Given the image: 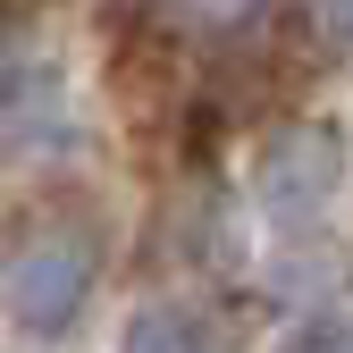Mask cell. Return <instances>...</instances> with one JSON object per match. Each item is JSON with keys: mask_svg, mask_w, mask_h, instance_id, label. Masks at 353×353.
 I'll return each instance as SVG.
<instances>
[{"mask_svg": "<svg viewBox=\"0 0 353 353\" xmlns=\"http://www.w3.org/2000/svg\"><path fill=\"white\" fill-rule=\"evenodd\" d=\"M68 126V84L42 59H0V143H42Z\"/></svg>", "mask_w": 353, "mask_h": 353, "instance_id": "cell-3", "label": "cell"}, {"mask_svg": "<svg viewBox=\"0 0 353 353\" xmlns=\"http://www.w3.org/2000/svg\"><path fill=\"white\" fill-rule=\"evenodd\" d=\"M194 9H210V17H219V9H228V17H244L252 0H194Z\"/></svg>", "mask_w": 353, "mask_h": 353, "instance_id": "cell-6", "label": "cell"}, {"mask_svg": "<svg viewBox=\"0 0 353 353\" xmlns=\"http://www.w3.org/2000/svg\"><path fill=\"white\" fill-rule=\"evenodd\" d=\"M278 353H345V320H336V312H320V320H294Z\"/></svg>", "mask_w": 353, "mask_h": 353, "instance_id": "cell-5", "label": "cell"}, {"mask_svg": "<svg viewBox=\"0 0 353 353\" xmlns=\"http://www.w3.org/2000/svg\"><path fill=\"white\" fill-rule=\"evenodd\" d=\"M118 353H228V328H219L202 303H143L126 320Z\"/></svg>", "mask_w": 353, "mask_h": 353, "instance_id": "cell-4", "label": "cell"}, {"mask_svg": "<svg viewBox=\"0 0 353 353\" xmlns=\"http://www.w3.org/2000/svg\"><path fill=\"white\" fill-rule=\"evenodd\" d=\"M336 194V135H286L278 152H261V202H270L286 228L320 219Z\"/></svg>", "mask_w": 353, "mask_h": 353, "instance_id": "cell-2", "label": "cell"}, {"mask_svg": "<svg viewBox=\"0 0 353 353\" xmlns=\"http://www.w3.org/2000/svg\"><path fill=\"white\" fill-rule=\"evenodd\" d=\"M93 270H101V228L93 219H34L0 252V303H9L17 328L59 336L84 312V294H93Z\"/></svg>", "mask_w": 353, "mask_h": 353, "instance_id": "cell-1", "label": "cell"}]
</instances>
